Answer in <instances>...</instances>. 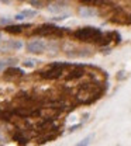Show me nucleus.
<instances>
[{"instance_id":"obj_1","label":"nucleus","mask_w":131,"mask_h":146,"mask_svg":"<svg viewBox=\"0 0 131 146\" xmlns=\"http://www.w3.org/2000/svg\"><path fill=\"white\" fill-rule=\"evenodd\" d=\"M102 93H103V90L99 91L97 86L83 84V86H80L79 91L76 93V101L80 104H90L102 96Z\"/></svg>"},{"instance_id":"obj_2","label":"nucleus","mask_w":131,"mask_h":146,"mask_svg":"<svg viewBox=\"0 0 131 146\" xmlns=\"http://www.w3.org/2000/svg\"><path fill=\"white\" fill-rule=\"evenodd\" d=\"M74 35L78 41H82V42H96V44H99L103 33L96 27H82V28L76 30Z\"/></svg>"},{"instance_id":"obj_3","label":"nucleus","mask_w":131,"mask_h":146,"mask_svg":"<svg viewBox=\"0 0 131 146\" xmlns=\"http://www.w3.org/2000/svg\"><path fill=\"white\" fill-rule=\"evenodd\" d=\"M69 66V63H63V62H56V63H52L49 65L45 70H41L39 72V77L41 79H45V80H55V79H59L62 74H63V70Z\"/></svg>"},{"instance_id":"obj_4","label":"nucleus","mask_w":131,"mask_h":146,"mask_svg":"<svg viewBox=\"0 0 131 146\" xmlns=\"http://www.w3.org/2000/svg\"><path fill=\"white\" fill-rule=\"evenodd\" d=\"M68 30H63V28H59L56 25H52V24H45V25H39L37 27L33 34L34 35H62L63 33H66Z\"/></svg>"},{"instance_id":"obj_5","label":"nucleus","mask_w":131,"mask_h":146,"mask_svg":"<svg viewBox=\"0 0 131 146\" xmlns=\"http://www.w3.org/2000/svg\"><path fill=\"white\" fill-rule=\"evenodd\" d=\"M85 74H86V72H85V68H83V66H75L72 70H69V72L65 73V80H68V82H71V80H78V79L83 77Z\"/></svg>"},{"instance_id":"obj_6","label":"nucleus","mask_w":131,"mask_h":146,"mask_svg":"<svg viewBox=\"0 0 131 146\" xmlns=\"http://www.w3.org/2000/svg\"><path fill=\"white\" fill-rule=\"evenodd\" d=\"M25 28H30V25H7L4 27V31L9 34H21Z\"/></svg>"},{"instance_id":"obj_7","label":"nucleus","mask_w":131,"mask_h":146,"mask_svg":"<svg viewBox=\"0 0 131 146\" xmlns=\"http://www.w3.org/2000/svg\"><path fill=\"white\" fill-rule=\"evenodd\" d=\"M23 76V70L16 69V68H10L4 72V77L6 79H11V77H21Z\"/></svg>"},{"instance_id":"obj_8","label":"nucleus","mask_w":131,"mask_h":146,"mask_svg":"<svg viewBox=\"0 0 131 146\" xmlns=\"http://www.w3.org/2000/svg\"><path fill=\"white\" fill-rule=\"evenodd\" d=\"M79 14H80L82 17H92V16H94V10L89 9V6H88V7L83 6V7L79 9Z\"/></svg>"},{"instance_id":"obj_9","label":"nucleus","mask_w":131,"mask_h":146,"mask_svg":"<svg viewBox=\"0 0 131 146\" xmlns=\"http://www.w3.org/2000/svg\"><path fill=\"white\" fill-rule=\"evenodd\" d=\"M82 3H85L86 6H103L106 3V0H80Z\"/></svg>"},{"instance_id":"obj_10","label":"nucleus","mask_w":131,"mask_h":146,"mask_svg":"<svg viewBox=\"0 0 131 146\" xmlns=\"http://www.w3.org/2000/svg\"><path fill=\"white\" fill-rule=\"evenodd\" d=\"M28 49H30V52H41V49H42V45L41 44H38V42H31V44H28Z\"/></svg>"},{"instance_id":"obj_11","label":"nucleus","mask_w":131,"mask_h":146,"mask_svg":"<svg viewBox=\"0 0 131 146\" xmlns=\"http://www.w3.org/2000/svg\"><path fill=\"white\" fill-rule=\"evenodd\" d=\"M13 139H14L16 142H19V143H23V145H25V143L28 142V139H27V138H25V136H24L21 132H17V133L13 136Z\"/></svg>"},{"instance_id":"obj_12","label":"nucleus","mask_w":131,"mask_h":146,"mask_svg":"<svg viewBox=\"0 0 131 146\" xmlns=\"http://www.w3.org/2000/svg\"><path fill=\"white\" fill-rule=\"evenodd\" d=\"M88 143H89V138H86V139H83V141H82V142H80L79 145H88Z\"/></svg>"}]
</instances>
